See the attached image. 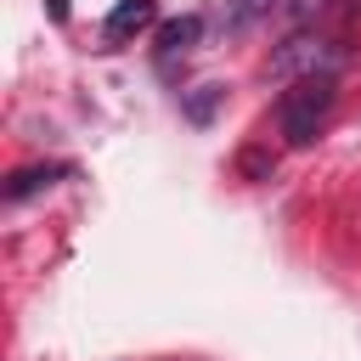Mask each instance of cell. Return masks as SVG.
Returning a JSON list of instances; mask_svg holds the SVG:
<instances>
[{"label": "cell", "instance_id": "6da1fadb", "mask_svg": "<svg viewBox=\"0 0 361 361\" xmlns=\"http://www.w3.org/2000/svg\"><path fill=\"white\" fill-rule=\"evenodd\" d=\"M344 62H350V51H344L338 39H322V34H305V28L288 34V39L271 51V73H276V79H293V85H299V79H333Z\"/></svg>", "mask_w": 361, "mask_h": 361}, {"label": "cell", "instance_id": "7a4b0ae2", "mask_svg": "<svg viewBox=\"0 0 361 361\" xmlns=\"http://www.w3.org/2000/svg\"><path fill=\"white\" fill-rule=\"evenodd\" d=\"M333 102H338L333 79H299V85H293V90L282 96V107H276L282 141H288V147H310V141H316V130L327 124Z\"/></svg>", "mask_w": 361, "mask_h": 361}, {"label": "cell", "instance_id": "3957f363", "mask_svg": "<svg viewBox=\"0 0 361 361\" xmlns=\"http://www.w3.org/2000/svg\"><path fill=\"white\" fill-rule=\"evenodd\" d=\"M152 17H158V6H152V0H118V6L107 11V23H102V39H107V45H124V39L147 34V28H152Z\"/></svg>", "mask_w": 361, "mask_h": 361}, {"label": "cell", "instance_id": "277c9868", "mask_svg": "<svg viewBox=\"0 0 361 361\" xmlns=\"http://www.w3.org/2000/svg\"><path fill=\"white\" fill-rule=\"evenodd\" d=\"M197 34H203V17H197V11H186V17H169V23L158 28V56H164V62L186 56V51L197 45Z\"/></svg>", "mask_w": 361, "mask_h": 361}, {"label": "cell", "instance_id": "5b68a950", "mask_svg": "<svg viewBox=\"0 0 361 361\" xmlns=\"http://www.w3.org/2000/svg\"><path fill=\"white\" fill-rule=\"evenodd\" d=\"M62 175H73V169H68V164H28V169H17V175L6 180V197H11V203H23V197H34V192L56 186Z\"/></svg>", "mask_w": 361, "mask_h": 361}, {"label": "cell", "instance_id": "8992f818", "mask_svg": "<svg viewBox=\"0 0 361 361\" xmlns=\"http://www.w3.org/2000/svg\"><path fill=\"white\" fill-rule=\"evenodd\" d=\"M271 6H282V0H226L220 6V28L226 34H248L259 17H271Z\"/></svg>", "mask_w": 361, "mask_h": 361}, {"label": "cell", "instance_id": "52a82bcc", "mask_svg": "<svg viewBox=\"0 0 361 361\" xmlns=\"http://www.w3.org/2000/svg\"><path fill=\"white\" fill-rule=\"evenodd\" d=\"M220 102H226V90H220V85H197L192 96H180V113H186L192 124H209Z\"/></svg>", "mask_w": 361, "mask_h": 361}, {"label": "cell", "instance_id": "ba28073f", "mask_svg": "<svg viewBox=\"0 0 361 361\" xmlns=\"http://www.w3.org/2000/svg\"><path fill=\"white\" fill-rule=\"evenodd\" d=\"M237 169H243V180H271L276 158H271V152H259V147H248V152H237Z\"/></svg>", "mask_w": 361, "mask_h": 361}, {"label": "cell", "instance_id": "9c48e42d", "mask_svg": "<svg viewBox=\"0 0 361 361\" xmlns=\"http://www.w3.org/2000/svg\"><path fill=\"white\" fill-rule=\"evenodd\" d=\"M327 6H333V0H288V17H293V23L305 28V23H316V17L327 11Z\"/></svg>", "mask_w": 361, "mask_h": 361}, {"label": "cell", "instance_id": "30bf717a", "mask_svg": "<svg viewBox=\"0 0 361 361\" xmlns=\"http://www.w3.org/2000/svg\"><path fill=\"white\" fill-rule=\"evenodd\" d=\"M51 17L62 23V17H68V0H51Z\"/></svg>", "mask_w": 361, "mask_h": 361}, {"label": "cell", "instance_id": "8fae6325", "mask_svg": "<svg viewBox=\"0 0 361 361\" xmlns=\"http://www.w3.org/2000/svg\"><path fill=\"white\" fill-rule=\"evenodd\" d=\"M344 6H361V0H344Z\"/></svg>", "mask_w": 361, "mask_h": 361}]
</instances>
